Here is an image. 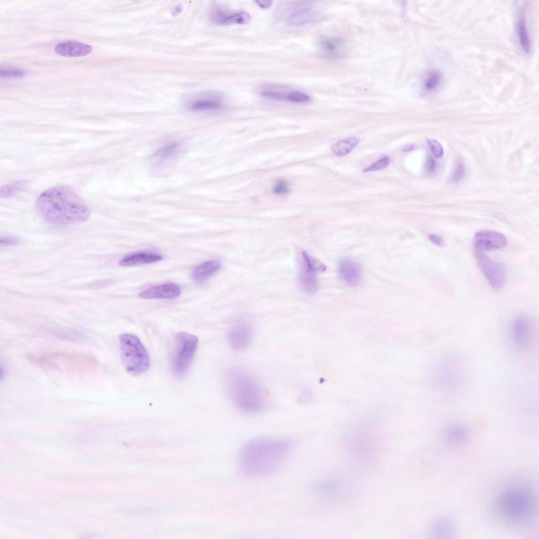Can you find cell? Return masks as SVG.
<instances>
[{
  "label": "cell",
  "instance_id": "6da1fadb",
  "mask_svg": "<svg viewBox=\"0 0 539 539\" xmlns=\"http://www.w3.org/2000/svg\"><path fill=\"white\" fill-rule=\"evenodd\" d=\"M35 208L44 221L56 226L81 223L91 214L79 196L64 186L55 187L42 193L36 201Z\"/></svg>",
  "mask_w": 539,
  "mask_h": 539
},
{
  "label": "cell",
  "instance_id": "7a4b0ae2",
  "mask_svg": "<svg viewBox=\"0 0 539 539\" xmlns=\"http://www.w3.org/2000/svg\"><path fill=\"white\" fill-rule=\"evenodd\" d=\"M292 448L283 439H258L245 445L240 455V465L245 475L258 477L272 473L284 460Z\"/></svg>",
  "mask_w": 539,
  "mask_h": 539
},
{
  "label": "cell",
  "instance_id": "3957f363",
  "mask_svg": "<svg viewBox=\"0 0 539 539\" xmlns=\"http://www.w3.org/2000/svg\"><path fill=\"white\" fill-rule=\"evenodd\" d=\"M228 393L235 406L247 414H256L265 407V391L258 382L240 369L230 370L226 376Z\"/></svg>",
  "mask_w": 539,
  "mask_h": 539
},
{
  "label": "cell",
  "instance_id": "277c9868",
  "mask_svg": "<svg viewBox=\"0 0 539 539\" xmlns=\"http://www.w3.org/2000/svg\"><path fill=\"white\" fill-rule=\"evenodd\" d=\"M534 498L528 488L512 486L497 498L495 510L505 521L513 525L522 524L531 517L534 510Z\"/></svg>",
  "mask_w": 539,
  "mask_h": 539
},
{
  "label": "cell",
  "instance_id": "5b68a950",
  "mask_svg": "<svg viewBox=\"0 0 539 539\" xmlns=\"http://www.w3.org/2000/svg\"><path fill=\"white\" fill-rule=\"evenodd\" d=\"M119 343L122 363L128 373L138 376L149 370V354L137 336L131 333L122 334Z\"/></svg>",
  "mask_w": 539,
  "mask_h": 539
},
{
  "label": "cell",
  "instance_id": "8992f818",
  "mask_svg": "<svg viewBox=\"0 0 539 539\" xmlns=\"http://www.w3.org/2000/svg\"><path fill=\"white\" fill-rule=\"evenodd\" d=\"M198 343L197 337L193 334L187 332L176 334L171 364L173 373L176 376L184 377L188 372Z\"/></svg>",
  "mask_w": 539,
  "mask_h": 539
},
{
  "label": "cell",
  "instance_id": "52a82bcc",
  "mask_svg": "<svg viewBox=\"0 0 539 539\" xmlns=\"http://www.w3.org/2000/svg\"><path fill=\"white\" fill-rule=\"evenodd\" d=\"M327 266L320 261L310 256L306 252L301 254L300 271V283L305 293L313 294L319 288L317 273L324 272Z\"/></svg>",
  "mask_w": 539,
  "mask_h": 539
},
{
  "label": "cell",
  "instance_id": "ba28073f",
  "mask_svg": "<svg viewBox=\"0 0 539 539\" xmlns=\"http://www.w3.org/2000/svg\"><path fill=\"white\" fill-rule=\"evenodd\" d=\"M476 257L481 271L490 286L495 290L502 289L506 282V272L504 266L494 261L481 252L476 253Z\"/></svg>",
  "mask_w": 539,
  "mask_h": 539
},
{
  "label": "cell",
  "instance_id": "9c48e42d",
  "mask_svg": "<svg viewBox=\"0 0 539 539\" xmlns=\"http://www.w3.org/2000/svg\"><path fill=\"white\" fill-rule=\"evenodd\" d=\"M473 243L478 252L495 250L505 247L508 243L506 237L502 233L492 230H482L477 232Z\"/></svg>",
  "mask_w": 539,
  "mask_h": 539
},
{
  "label": "cell",
  "instance_id": "30bf717a",
  "mask_svg": "<svg viewBox=\"0 0 539 539\" xmlns=\"http://www.w3.org/2000/svg\"><path fill=\"white\" fill-rule=\"evenodd\" d=\"M253 336L251 327L245 323H239L233 326L228 333V340L231 347L236 350L248 347Z\"/></svg>",
  "mask_w": 539,
  "mask_h": 539
},
{
  "label": "cell",
  "instance_id": "8fae6325",
  "mask_svg": "<svg viewBox=\"0 0 539 539\" xmlns=\"http://www.w3.org/2000/svg\"><path fill=\"white\" fill-rule=\"evenodd\" d=\"M181 289L176 284L169 283L150 288L140 294L144 299H173L181 294Z\"/></svg>",
  "mask_w": 539,
  "mask_h": 539
},
{
  "label": "cell",
  "instance_id": "7c38bea8",
  "mask_svg": "<svg viewBox=\"0 0 539 539\" xmlns=\"http://www.w3.org/2000/svg\"><path fill=\"white\" fill-rule=\"evenodd\" d=\"M56 52L65 57H80L91 54L93 48L89 45L78 41H67L58 44Z\"/></svg>",
  "mask_w": 539,
  "mask_h": 539
},
{
  "label": "cell",
  "instance_id": "4fadbf2b",
  "mask_svg": "<svg viewBox=\"0 0 539 539\" xmlns=\"http://www.w3.org/2000/svg\"><path fill=\"white\" fill-rule=\"evenodd\" d=\"M339 274L341 278L351 285L360 283L362 276V269L360 264L351 260H344L340 263Z\"/></svg>",
  "mask_w": 539,
  "mask_h": 539
},
{
  "label": "cell",
  "instance_id": "5bb4252c",
  "mask_svg": "<svg viewBox=\"0 0 539 539\" xmlns=\"http://www.w3.org/2000/svg\"><path fill=\"white\" fill-rule=\"evenodd\" d=\"M163 259V257L158 254L151 253H137L129 255L124 257L120 262L122 266H131L135 265L151 264Z\"/></svg>",
  "mask_w": 539,
  "mask_h": 539
},
{
  "label": "cell",
  "instance_id": "9a60e30c",
  "mask_svg": "<svg viewBox=\"0 0 539 539\" xmlns=\"http://www.w3.org/2000/svg\"><path fill=\"white\" fill-rule=\"evenodd\" d=\"M512 333L516 344L522 347H526L529 342L530 324L524 317L516 318L513 324Z\"/></svg>",
  "mask_w": 539,
  "mask_h": 539
},
{
  "label": "cell",
  "instance_id": "2e32d148",
  "mask_svg": "<svg viewBox=\"0 0 539 539\" xmlns=\"http://www.w3.org/2000/svg\"><path fill=\"white\" fill-rule=\"evenodd\" d=\"M221 266L219 261L211 260L198 265L192 274L193 279L197 282L206 281L219 271Z\"/></svg>",
  "mask_w": 539,
  "mask_h": 539
},
{
  "label": "cell",
  "instance_id": "e0dca14e",
  "mask_svg": "<svg viewBox=\"0 0 539 539\" xmlns=\"http://www.w3.org/2000/svg\"><path fill=\"white\" fill-rule=\"evenodd\" d=\"M468 438L467 430L460 425L452 426L445 434L446 441L455 445L463 444L467 442Z\"/></svg>",
  "mask_w": 539,
  "mask_h": 539
},
{
  "label": "cell",
  "instance_id": "ac0fdd59",
  "mask_svg": "<svg viewBox=\"0 0 539 539\" xmlns=\"http://www.w3.org/2000/svg\"><path fill=\"white\" fill-rule=\"evenodd\" d=\"M320 46L327 55L331 57H339L344 51L343 43L337 39H323L320 41Z\"/></svg>",
  "mask_w": 539,
  "mask_h": 539
},
{
  "label": "cell",
  "instance_id": "d6986e66",
  "mask_svg": "<svg viewBox=\"0 0 539 539\" xmlns=\"http://www.w3.org/2000/svg\"><path fill=\"white\" fill-rule=\"evenodd\" d=\"M360 142L357 138L352 137L339 141L332 147L333 153L339 156H344L349 154Z\"/></svg>",
  "mask_w": 539,
  "mask_h": 539
},
{
  "label": "cell",
  "instance_id": "ffe728a7",
  "mask_svg": "<svg viewBox=\"0 0 539 539\" xmlns=\"http://www.w3.org/2000/svg\"><path fill=\"white\" fill-rule=\"evenodd\" d=\"M433 532L436 537L447 538L453 534L454 526L448 519H441L434 525Z\"/></svg>",
  "mask_w": 539,
  "mask_h": 539
},
{
  "label": "cell",
  "instance_id": "44dd1931",
  "mask_svg": "<svg viewBox=\"0 0 539 539\" xmlns=\"http://www.w3.org/2000/svg\"><path fill=\"white\" fill-rule=\"evenodd\" d=\"M517 27L518 33L521 46L526 53H529L531 50V41L528 29L526 27V20L524 15H522L520 16Z\"/></svg>",
  "mask_w": 539,
  "mask_h": 539
},
{
  "label": "cell",
  "instance_id": "7402d4cb",
  "mask_svg": "<svg viewBox=\"0 0 539 539\" xmlns=\"http://www.w3.org/2000/svg\"><path fill=\"white\" fill-rule=\"evenodd\" d=\"M316 15L314 13L309 10H305L294 14L290 17L289 22L291 26H300L313 21Z\"/></svg>",
  "mask_w": 539,
  "mask_h": 539
},
{
  "label": "cell",
  "instance_id": "603a6c76",
  "mask_svg": "<svg viewBox=\"0 0 539 539\" xmlns=\"http://www.w3.org/2000/svg\"><path fill=\"white\" fill-rule=\"evenodd\" d=\"M220 107V104L216 101L202 98L201 97L196 100H194L190 104V107L193 110L197 111H204L212 110Z\"/></svg>",
  "mask_w": 539,
  "mask_h": 539
},
{
  "label": "cell",
  "instance_id": "cb8c5ba5",
  "mask_svg": "<svg viewBox=\"0 0 539 539\" xmlns=\"http://www.w3.org/2000/svg\"><path fill=\"white\" fill-rule=\"evenodd\" d=\"M442 80V75L440 72L436 70L430 72L424 82L425 91L430 93L436 91L441 84Z\"/></svg>",
  "mask_w": 539,
  "mask_h": 539
},
{
  "label": "cell",
  "instance_id": "d4e9b609",
  "mask_svg": "<svg viewBox=\"0 0 539 539\" xmlns=\"http://www.w3.org/2000/svg\"><path fill=\"white\" fill-rule=\"evenodd\" d=\"M251 21L250 15L245 12L228 13L223 26L246 25Z\"/></svg>",
  "mask_w": 539,
  "mask_h": 539
},
{
  "label": "cell",
  "instance_id": "484cf974",
  "mask_svg": "<svg viewBox=\"0 0 539 539\" xmlns=\"http://www.w3.org/2000/svg\"><path fill=\"white\" fill-rule=\"evenodd\" d=\"M28 184V183L26 181H20L13 184L6 186L2 189L1 196L2 197H8L16 191L25 188Z\"/></svg>",
  "mask_w": 539,
  "mask_h": 539
},
{
  "label": "cell",
  "instance_id": "4316f807",
  "mask_svg": "<svg viewBox=\"0 0 539 539\" xmlns=\"http://www.w3.org/2000/svg\"><path fill=\"white\" fill-rule=\"evenodd\" d=\"M0 75L5 78H20L25 75V72L16 67L2 66Z\"/></svg>",
  "mask_w": 539,
  "mask_h": 539
},
{
  "label": "cell",
  "instance_id": "83f0119b",
  "mask_svg": "<svg viewBox=\"0 0 539 539\" xmlns=\"http://www.w3.org/2000/svg\"><path fill=\"white\" fill-rule=\"evenodd\" d=\"M177 149V145L176 143H170L157 151L155 155L161 160H166L174 154Z\"/></svg>",
  "mask_w": 539,
  "mask_h": 539
},
{
  "label": "cell",
  "instance_id": "f1b7e54d",
  "mask_svg": "<svg viewBox=\"0 0 539 539\" xmlns=\"http://www.w3.org/2000/svg\"><path fill=\"white\" fill-rule=\"evenodd\" d=\"M289 93L277 91V89H266L261 93L262 96L269 99L275 100H287Z\"/></svg>",
  "mask_w": 539,
  "mask_h": 539
},
{
  "label": "cell",
  "instance_id": "f546056e",
  "mask_svg": "<svg viewBox=\"0 0 539 539\" xmlns=\"http://www.w3.org/2000/svg\"><path fill=\"white\" fill-rule=\"evenodd\" d=\"M390 159L389 158V157H385V158H384L376 161L372 165H371L370 167L364 169L363 170V172H374L378 170H383L388 167L390 165Z\"/></svg>",
  "mask_w": 539,
  "mask_h": 539
},
{
  "label": "cell",
  "instance_id": "4dcf8cb0",
  "mask_svg": "<svg viewBox=\"0 0 539 539\" xmlns=\"http://www.w3.org/2000/svg\"><path fill=\"white\" fill-rule=\"evenodd\" d=\"M310 100V97L309 96L297 92L289 93L287 98V101L296 103H307Z\"/></svg>",
  "mask_w": 539,
  "mask_h": 539
},
{
  "label": "cell",
  "instance_id": "1f68e13d",
  "mask_svg": "<svg viewBox=\"0 0 539 539\" xmlns=\"http://www.w3.org/2000/svg\"><path fill=\"white\" fill-rule=\"evenodd\" d=\"M427 142L436 158H441L443 154V149L442 145L437 140L433 139H428Z\"/></svg>",
  "mask_w": 539,
  "mask_h": 539
},
{
  "label": "cell",
  "instance_id": "d6a6232c",
  "mask_svg": "<svg viewBox=\"0 0 539 539\" xmlns=\"http://www.w3.org/2000/svg\"><path fill=\"white\" fill-rule=\"evenodd\" d=\"M289 192L287 184L284 181L278 182L274 188V192L277 194H284Z\"/></svg>",
  "mask_w": 539,
  "mask_h": 539
},
{
  "label": "cell",
  "instance_id": "836d02e7",
  "mask_svg": "<svg viewBox=\"0 0 539 539\" xmlns=\"http://www.w3.org/2000/svg\"><path fill=\"white\" fill-rule=\"evenodd\" d=\"M465 173V168L463 165H459L456 170L455 171L452 177V181L453 182H457L463 177Z\"/></svg>",
  "mask_w": 539,
  "mask_h": 539
},
{
  "label": "cell",
  "instance_id": "e575fe53",
  "mask_svg": "<svg viewBox=\"0 0 539 539\" xmlns=\"http://www.w3.org/2000/svg\"><path fill=\"white\" fill-rule=\"evenodd\" d=\"M19 243V240L12 237H7L2 238L1 244L4 245H14L17 244Z\"/></svg>",
  "mask_w": 539,
  "mask_h": 539
},
{
  "label": "cell",
  "instance_id": "d590c367",
  "mask_svg": "<svg viewBox=\"0 0 539 539\" xmlns=\"http://www.w3.org/2000/svg\"><path fill=\"white\" fill-rule=\"evenodd\" d=\"M429 239L431 241H432L434 243L436 244L437 245L440 246H443L444 245V241L441 237L439 236L432 235L429 237Z\"/></svg>",
  "mask_w": 539,
  "mask_h": 539
},
{
  "label": "cell",
  "instance_id": "8d00e7d4",
  "mask_svg": "<svg viewBox=\"0 0 539 539\" xmlns=\"http://www.w3.org/2000/svg\"><path fill=\"white\" fill-rule=\"evenodd\" d=\"M257 5L263 9H267L271 8L273 5L272 2L270 1H256Z\"/></svg>",
  "mask_w": 539,
  "mask_h": 539
},
{
  "label": "cell",
  "instance_id": "74e56055",
  "mask_svg": "<svg viewBox=\"0 0 539 539\" xmlns=\"http://www.w3.org/2000/svg\"><path fill=\"white\" fill-rule=\"evenodd\" d=\"M426 168L429 172H433L435 171L436 169V163L435 160L433 158H430L428 159L427 163H426Z\"/></svg>",
  "mask_w": 539,
  "mask_h": 539
},
{
  "label": "cell",
  "instance_id": "f35d334b",
  "mask_svg": "<svg viewBox=\"0 0 539 539\" xmlns=\"http://www.w3.org/2000/svg\"><path fill=\"white\" fill-rule=\"evenodd\" d=\"M414 149H415V146L414 145H408L404 146L402 148V151L404 153H407V152H410V151L414 150Z\"/></svg>",
  "mask_w": 539,
  "mask_h": 539
}]
</instances>
